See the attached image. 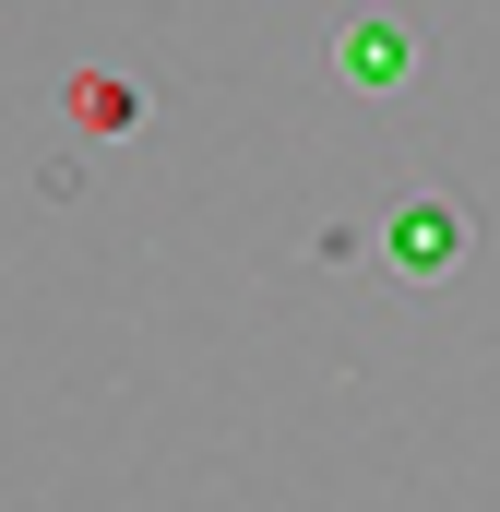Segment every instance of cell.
Listing matches in <instances>:
<instances>
[{
	"label": "cell",
	"mask_w": 500,
	"mask_h": 512,
	"mask_svg": "<svg viewBox=\"0 0 500 512\" xmlns=\"http://www.w3.org/2000/svg\"><path fill=\"white\" fill-rule=\"evenodd\" d=\"M346 60H358V84H370V96H393V84H405V48H393L381 24H358V36H346Z\"/></svg>",
	"instance_id": "obj_2"
},
{
	"label": "cell",
	"mask_w": 500,
	"mask_h": 512,
	"mask_svg": "<svg viewBox=\"0 0 500 512\" xmlns=\"http://www.w3.org/2000/svg\"><path fill=\"white\" fill-rule=\"evenodd\" d=\"M465 262V215L453 203H405L393 215V274H453Z\"/></svg>",
	"instance_id": "obj_1"
}]
</instances>
